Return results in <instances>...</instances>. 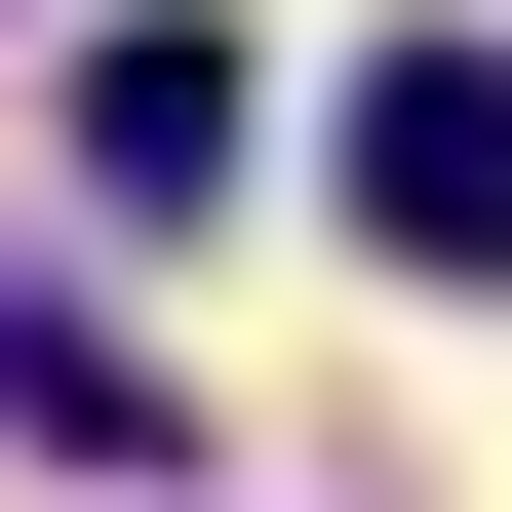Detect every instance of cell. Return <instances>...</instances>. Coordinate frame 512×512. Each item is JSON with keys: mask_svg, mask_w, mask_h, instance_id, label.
<instances>
[{"mask_svg": "<svg viewBox=\"0 0 512 512\" xmlns=\"http://www.w3.org/2000/svg\"><path fill=\"white\" fill-rule=\"evenodd\" d=\"M355 237L394 276H512V40H394L355 79Z\"/></svg>", "mask_w": 512, "mask_h": 512, "instance_id": "cell-1", "label": "cell"}, {"mask_svg": "<svg viewBox=\"0 0 512 512\" xmlns=\"http://www.w3.org/2000/svg\"><path fill=\"white\" fill-rule=\"evenodd\" d=\"M79 197H119V237H158V197H237V40H197V0L79 40Z\"/></svg>", "mask_w": 512, "mask_h": 512, "instance_id": "cell-2", "label": "cell"}]
</instances>
